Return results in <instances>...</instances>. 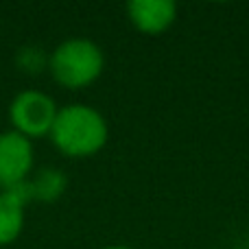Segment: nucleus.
I'll list each match as a JSON object with an SVG mask.
<instances>
[{
    "label": "nucleus",
    "instance_id": "f257e3e1",
    "mask_svg": "<svg viewBox=\"0 0 249 249\" xmlns=\"http://www.w3.org/2000/svg\"><path fill=\"white\" fill-rule=\"evenodd\" d=\"M48 138L61 155L86 160L105 149L109 140V124L92 105L68 103L59 107Z\"/></svg>",
    "mask_w": 249,
    "mask_h": 249
},
{
    "label": "nucleus",
    "instance_id": "f03ea898",
    "mask_svg": "<svg viewBox=\"0 0 249 249\" xmlns=\"http://www.w3.org/2000/svg\"><path fill=\"white\" fill-rule=\"evenodd\" d=\"M105 70V53L94 39L68 37L59 42L48 57V72L57 86L66 90H83L101 79Z\"/></svg>",
    "mask_w": 249,
    "mask_h": 249
},
{
    "label": "nucleus",
    "instance_id": "6e6552de",
    "mask_svg": "<svg viewBox=\"0 0 249 249\" xmlns=\"http://www.w3.org/2000/svg\"><path fill=\"white\" fill-rule=\"evenodd\" d=\"M48 57H51V53L46 48L37 46V44H24V46H20L16 51L13 61H16L20 72L37 77V74L48 70Z\"/></svg>",
    "mask_w": 249,
    "mask_h": 249
},
{
    "label": "nucleus",
    "instance_id": "20e7f679",
    "mask_svg": "<svg viewBox=\"0 0 249 249\" xmlns=\"http://www.w3.org/2000/svg\"><path fill=\"white\" fill-rule=\"evenodd\" d=\"M35 146L13 129L0 131V190L24 186L33 175Z\"/></svg>",
    "mask_w": 249,
    "mask_h": 249
},
{
    "label": "nucleus",
    "instance_id": "39448f33",
    "mask_svg": "<svg viewBox=\"0 0 249 249\" xmlns=\"http://www.w3.org/2000/svg\"><path fill=\"white\" fill-rule=\"evenodd\" d=\"M124 11L133 29L149 37L166 33L177 20V4L173 0H131Z\"/></svg>",
    "mask_w": 249,
    "mask_h": 249
},
{
    "label": "nucleus",
    "instance_id": "1a4fd4ad",
    "mask_svg": "<svg viewBox=\"0 0 249 249\" xmlns=\"http://www.w3.org/2000/svg\"><path fill=\"white\" fill-rule=\"evenodd\" d=\"M101 249H133L129 245H107V247H101Z\"/></svg>",
    "mask_w": 249,
    "mask_h": 249
},
{
    "label": "nucleus",
    "instance_id": "423d86ee",
    "mask_svg": "<svg viewBox=\"0 0 249 249\" xmlns=\"http://www.w3.org/2000/svg\"><path fill=\"white\" fill-rule=\"evenodd\" d=\"M29 203L31 193L26 184L11 190H0V247H7L20 238Z\"/></svg>",
    "mask_w": 249,
    "mask_h": 249
},
{
    "label": "nucleus",
    "instance_id": "0eeeda50",
    "mask_svg": "<svg viewBox=\"0 0 249 249\" xmlns=\"http://www.w3.org/2000/svg\"><path fill=\"white\" fill-rule=\"evenodd\" d=\"M26 186L31 193V201L53 203L64 197L66 188H68V177L57 166H44L31 175Z\"/></svg>",
    "mask_w": 249,
    "mask_h": 249
},
{
    "label": "nucleus",
    "instance_id": "7ed1b4c3",
    "mask_svg": "<svg viewBox=\"0 0 249 249\" xmlns=\"http://www.w3.org/2000/svg\"><path fill=\"white\" fill-rule=\"evenodd\" d=\"M57 112L59 107L51 94L42 90H22L11 99L7 116L13 131L33 142L37 138H48Z\"/></svg>",
    "mask_w": 249,
    "mask_h": 249
}]
</instances>
